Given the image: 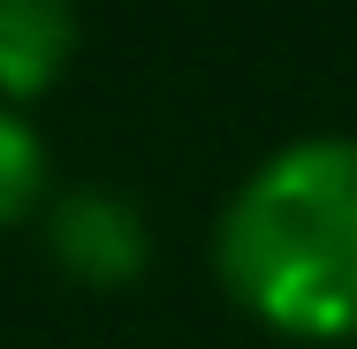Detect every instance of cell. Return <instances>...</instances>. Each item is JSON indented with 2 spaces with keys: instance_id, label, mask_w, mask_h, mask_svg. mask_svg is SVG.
Returning <instances> with one entry per match:
<instances>
[{
  "instance_id": "obj_1",
  "label": "cell",
  "mask_w": 357,
  "mask_h": 349,
  "mask_svg": "<svg viewBox=\"0 0 357 349\" xmlns=\"http://www.w3.org/2000/svg\"><path fill=\"white\" fill-rule=\"evenodd\" d=\"M228 288L282 334L357 327V144L304 137L274 152L220 220Z\"/></svg>"
},
{
  "instance_id": "obj_2",
  "label": "cell",
  "mask_w": 357,
  "mask_h": 349,
  "mask_svg": "<svg viewBox=\"0 0 357 349\" xmlns=\"http://www.w3.org/2000/svg\"><path fill=\"white\" fill-rule=\"evenodd\" d=\"M46 235H54V258L76 281H99V288H114L144 266V220L114 190H69L46 220Z\"/></svg>"
},
{
  "instance_id": "obj_3",
  "label": "cell",
  "mask_w": 357,
  "mask_h": 349,
  "mask_svg": "<svg viewBox=\"0 0 357 349\" xmlns=\"http://www.w3.org/2000/svg\"><path fill=\"white\" fill-rule=\"evenodd\" d=\"M76 46L69 0H0V91H46Z\"/></svg>"
},
{
  "instance_id": "obj_4",
  "label": "cell",
  "mask_w": 357,
  "mask_h": 349,
  "mask_svg": "<svg viewBox=\"0 0 357 349\" xmlns=\"http://www.w3.org/2000/svg\"><path fill=\"white\" fill-rule=\"evenodd\" d=\"M38 183H46V152H38V137H31L15 114H0V220L31 212Z\"/></svg>"
}]
</instances>
